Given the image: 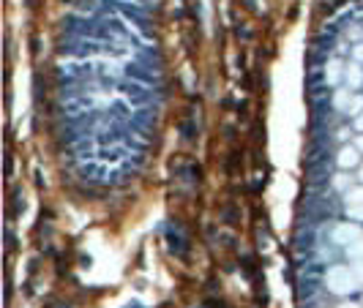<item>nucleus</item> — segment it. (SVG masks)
<instances>
[{"mask_svg": "<svg viewBox=\"0 0 363 308\" xmlns=\"http://www.w3.org/2000/svg\"><path fill=\"white\" fill-rule=\"evenodd\" d=\"M342 308H355V306H342Z\"/></svg>", "mask_w": 363, "mask_h": 308, "instance_id": "nucleus-1", "label": "nucleus"}]
</instances>
